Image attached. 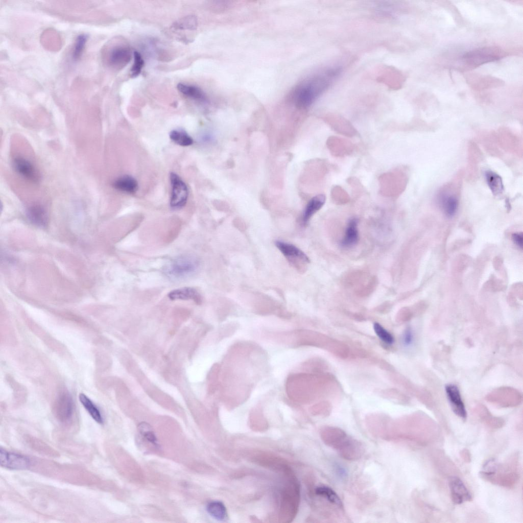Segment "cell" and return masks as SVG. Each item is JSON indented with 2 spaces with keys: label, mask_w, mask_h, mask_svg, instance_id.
<instances>
[{
  "label": "cell",
  "mask_w": 523,
  "mask_h": 523,
  "mask_svg": "<svg viewBox=\"0 0 523 523\" xmlns=\"http://www.w3.org/2000/svg\"><path fill=\"white\" fill-rule=\"evenodd\" d=\"M112 186L118 191L131 194L135 193L138 188L137 180L128 175L122 176L115 179Z\"/></svg>",
  "instance_id": "cell-15"
},
{
  "label": "cell",
  "mask_w": 523,
  "mask_h": 523,
  "mask_svg": "<svg viewBox=\"0 0 523 523\" xmlns=\"http://www.w3.org/2000/svg\"><path fill=\"white\" fill-rule=\"evenodd\" d=\"M138 429L140 434L148 441L152 443L153 444L157 445L156 437L149 424L145 422L141 423L138 425Z\"/></svg>",
  "instance_id": "cell-28"
},
{
  "label": "cell",
  "mask_w": 523,
  "mask_h": 523,
  "mask_svg": "<svg viewBox=\"0 0 523 523\" xmlns=\"http://www.w3.org/2000/svg\"><path fill=\"white\" fill-rule=\"evenodd\" d=\"M315 493L317 495L321 496L332 504L338 507H342V502L338 494L330 488L321 486L318 487L315 489Z\"/></svg>",
  "instance_id": "cell-23"
},
{
  "label": "cell",
  "mask_w": 523,
  "mask_h": 523,
  "mask_svg": "<svg viewBox=\"0 0 523 523\" xmlns=\"http://www.w3.org/2000/svg\"><path fill=\"white\" fill-rule=\"evenodd\" d=\"M448 483L453 503L461 504L471 501V495L461 479L453 477L449 479Z\"/></svg>",
  "instance_id": "cell-8"
},
{
  "label": "cell",
  "mask_w": 523,
  "mask_h": 523,
  "mask_svg": "<svg viewBox=\"0 0 523 523\" xmlns=\"http://www.w3.org/2000/svg\"><path fill=\"white\" fill-rule=\"evenodd\" d=\"M134 63L130 70L132 77H137L140 73L144 65V61L139 53L135 51L133 53Z\"/></svg>",
  "instance_id": "cell-27"
},
{
  "label": "cell",
  "mask_w": 523,
  "mask_h": 523,
  "mask_svg": "<svg viewBox=\"0 0 523 523\" xmlns=\"http://www.w3.org/2000/svg\"><path fill=\"white\" fill-rule=\"evenodd\" d=\"M79 400L85 409L87 410L91 417L98 423L102 424L103 422V417L98 408L93 403L91 400L84 394L80 393Z\"/></svg>",
  "instance_id": "cell-20"
},
{
  "label": "cell",
  "mask_w": 523,
  "mask_h": 523,
  "mask_svg": "<svg viewBox=\"0 0 523 523\" xmlns=\"http://www.w3.org/2000/svg\"><path fill=\"white\" fill-rule=\"evenodd\" d=\"M373 328L375 334L382 341L388 344H392L394 342V338L392 335L381 324L375 323L373 325Z\"/></svg>",
  "instance_id": "cell-26"
},
{
  "label": "cell",
  "mask_w": 523,
  "mask_h": 523,
  "mask_svg": "<svg viewBox=\"0 0 523 523\" xmlns=\"http://www.w3.org/2000/svg\"><path fill=\"white\" fill-rule=\"evenodd\" d=\"M177 89L181 93L195 101L201 103L207 101L204 92L196 86L180 83L177 85Z\"/></svg>",
  "instance_id": "cell-17"
},
{
  "label": "cell",
  "mask_w": 523,
  "mask_h": 523,
  "mask_svg": "<svg viewBox=\"0 0 523 523\" xmlns=\"http://www.w3.org/2000/svg\"><path fill=\"white\" fill-rule=\"evenodd\" d=\"M486 178L489 186L494 194H498L502 191V181L497 174L488 172L486 173Z\"/></svg>",
  "instance_id": "cell-25"
},
{
  "label": "cell",
  "mask_w": 523,
  "mask_h": 523,
  "mask_svg": "<svg viewBox=\"0 0 523 523\" xmlns=\"http://www.w3.org/2000/svg\"><path fill=\"white\" fill-rule=\"evenodd\" d=\"M197 27V20L194 16H185L177 21L173 25V27L177 30H193Z\"/></svg>",
  "instance_id": "cell-24"
},
{
  "label": "cell",
  "mask_w": 523,
  "mask_h": 523,
  "mask_svg": "<svg viewBox=\"0 0 523 523\" xmlns=\"http://www.w3.org/2000/svg\"><path fill=\"white\" fill-rule=\"evenodd\" d=\"M497 467V463L495 460L494 459L489 460L484 465L482 473L488 476L493 474L496 471Z\"/></svg>",
  "instance_id": "cell-30"
},
{
  "label": "cell",
  "mask_w": 523,
  "mask_h": 523,
  "mask_svg": "<svg viewBox=\"0 0 523 523\" xmlns=\"http://www.w3.org/2000/svg\"><path fill=\"white\" fill-rule=\"evenodd\" d=\"M171 185L170 205L174 209L183 207L188 196V189L185 183L177 174L172 172L170 175Z\"/></svg>",
  "instance_id": "cell-4"
},
{
  "label": "cell",
  "mask_w": 523,
  "mask_h": 523,
  "mask_svg": "<svg viewBox=\"0 0 523 523\" xmlns=\"http://www.w3.org/2000/svg\"><path fill=\"white\" fill-rule=\"evenodd\" d=\"M131 58L130 51L123 46H116L110 51L108 55L109 64L115 67L124 66Z\"/></svg>",
  "instance_id": "cell-12"
},
{
  "label": "cell",
  "mask_w": 523,
  "mask_h": 523,
  "mask_svg": "<svg viewBox=\"0 0 523 523\" xmlns=\"http://www.w3.org/2000/svg\"><path fill=\"white\" fill-rule=\"evenodd\" d=\"M172 300H193L197 303L201 301V297L197 291L193 288L184 287L172 290L168 295Z\"/></svg>",
  "instance_id": "cell-16"
},
{
  "label": "cell",
  "mask_w": 523,
  "mask_h": 523,
  "mask_svg": "<svg viewBox=\"0 0 523 523\" xmlns=\"http://www.w3.org/2000/svg\"><path fill=\"white\" fill-rule=\"evenodd\" d=\"M413 336L411 329L408 328L405 331L403 336V342L405 345L408 346L412 344Z\"/></svg>",
  "instance_id": "cell-31"
},
{
  "label": "cell",
  "mask_w": 523,
  "mask_h": 523,
  "mask_svg": "<svg viewBox=\"0 0 523 523\" xmlns=\"http://www.w3.org/2000/svg\"><path fill=\"white\" fill-rule=\"evenodd\" d=\"M325 197L318 195L312 198L306 205L303 215V222L306 224L310 218L324 205Z\"/></svg>",
  "instance_id": "cell-18"
},
{
  "label": "cell",
  "mask_w": 523,
  "mask_h": 523,
  "mask_svg": "<svg viewBox=\"0 0 523 523\" xmlns=\"http://www.w3.org/2000/svg\"><path fill=\"white\" fill-rule=\"evenodd\" d=\"M86 40L87 37L85 35H80L77 37L73 52V58L74 59H77L80 57L84 50Z\"/></svg>",
  "instance_id": "cell-29"
},
{
  "label": "cell",
  "mask_w": 523,
  "mask_h": 523,
  "mask_svg": "<svg viewBox=\"0 0 523 523\" xmlns=\"http://www.w3.org/2000/svg\"><path fill=\"white\" fill-rule=\"evenodd\" d=\"M199 266V262L196 257L184 254L172 260L166 267L165 272L170 277L181 279L194 274Z\"/></svg>",
  "instance_id": "cell-2"
},
{
  "label": "cell",
  "mask_w": 523,
  "mask_h": 523,
  "mask_svg": "<svg viewBox=\"0 0 523 523\" xmlns=\"http://www.w3.org/2000/svg\"><path fill=\"white\" fill-rule=\"evenodd\" d=\"M54 413L57 419L62 422H69L74 412V405L72 398L68 394L62 393L57 399L54 406Z\"/></svg>",
  "instance_id": "cell-7"
},
{
  "label": "cell",
  "mask_w": 523,
  "mask_h": 523,
  "mask_svg": "<svg viewBox=\"0 0 523 523\" xmlns=\"http://www.w3.org/2000/svg\"><path fill=\"white\" fill-rule=\"evenodd\" d=\"M27 216L30 221L36 225L44 227L47 224V212L40 205H33L28 207Z\"/></svg>",
  "instance_id": "cell-13"
},
{
  "label": "cell",
  "mask_w": 523,
  "mask_h": 523,
  "mask_svg": "<svg viewBox=\"0 0 523 523\" xmlns=\"http://www.w3.org/2000/svg\"><path fill=\"white\" fill-rule=\"evenodd\" d=\"M503 52L495 46L481 47L463 55L461 62L467 69H472L485 63L496 60L503 56Z\"/></svg>",
  "instance_id": "cell-3"
},
{
  "label": "cell",
  "mask_w": 523,
  "mask_h": 523,
  "mask_svg": "<svg viewBox=\"0 0 523 523\" xmlns=\"http://www.w3.org/2000/svg\"><path fill=\"white\" fill-rule=\"evenodd\" d=\"M208 513L214 518L224 520L227 517L226 508L223 503L220 501L210 502L206 507Z\"/></svg>",
  "instance_id": "cell-21"
},
{
  "label": "cell",
  "mask_w": 523,
  "mask_h": 523,
  "mask_svg": "<svg viewBox=\"0 0 523 523\" xmlns=\"http://www.w3.org/2000/svg\"><path fill=\"white\" fill-rule=\"evenodd\" d=\"M445 391L453 411L465 420L467 417L466 410L458 388L455 385L449 384L446 386Z\"/></svg>",
  "instance_id": "cell-9"
},
{
  "label": "cell",
  "mask_w": 523,
  "mask_h": 523,
  "mask_svg": "<svg viewBox=\"0 0 523 523\" xmlns=\"http://www.w3.org/2000/svg\"><path fill=\"white\" fill-rule=\"evenodd\" d=\"M343 66L327 67L306 79L293 90L292 97L295 104L301 108L311 106L340 77Z\"/></svg>",
  "instance_id": "cell-1"
},
{
  "label": "cell",
  "mask_w": 523,
  "mask_h": 523,
  "mask_svg": "<svg viewBox=\"0 0 523 523\" xmlns=\"http://www.w3.org/2000/svg\"><path fill=\"white\" fill-rule=\"evenodd\" d=\"M337 472L341 476V477L345 475V471L340 467L337 468Z\"/></svg>",
  "instance_id": "cell-33"
},
{
  "label": "cell",
  "mask_w": 523,
  "mask_h": 523,
  "mask_svg": "<svg viewBox=\"0 0 523 523\" xmlns=\"http://www.w3.org/2000/svg\"><path fill=\"white\" fill-rule=\"evenodd\" d=\"M15 171L20 176L33 182L39 181L40 176L33 164L22 157H15L13 161Z\"/></svg>",
  "instance_id": "cell-10"
},
{
  "label": "cell",
  "mask_w": 523,
  "mask_h": 523,
  "mask_svg": "<svg viewBox=\"0 0 523 523\" xmlns=\"http://www.w3.org/2000/svg\"><path fill=\"white\" fill-rule=\"evenodd\" d=\"M439 202L447 217H452L455 215L458 207V200L455 196L446 193L441 194Z\"/></svg>",
  "instance_id": "cell-19"
},
{
  "label": "cell",
  "mask_w": 523,
  "mask_h": 523,
  "mask_svg": "<svg viewBox=\"0 0 523 523\" xmlns=\"http://www.w3.org/2000/svg\"><path fill=\"white\" fill-rule=\"evenodd\" d=\"M0 463L2 467L11 470L26 469L30 465V460L26 456L0 449Z\"/></svg>",
  "instance_id": "cell-6"
},
{
  "label": "cell",
  "mask_w": 523,
  "mask_h": 523,
  "mask_svg": "<svg viewBox=\"0 0 523 523\" xmlns=\"http://www.w3.org/2000/svg\"><path fill=\"white\" fill-rule=\"evenodd\" d=\"M322 437L327 445L339 452L346 447L351 438L342 429L332 426L324 427L322 431Z\"/></svg>",
  "instance_id": "cell-5"
},
{
  "label": "cell",
  "mask_w": 523,
  "mask_h": 523,
  "mask_svg": "<svg viewBox=\"0 0 523 523\" xmlns=\"http://www.w3.org/2000/svg\"><path fill=\"white\" fill-rule=\"evenodd\" d=\"M170 139L175 144L182 147H187L193 144V139L189 134L183 130L175 129L170 132Z\"/></svg>",
  "instance_id": "cell-22"
},
{
  "label": "cell",
  "mask_w": 523,
  "mask_h": 523,
  "mask_svg": "<svg viewBox=\"0 0 523 523\" xmlns=\"http://www.w3.org/2000/svg\"><path fill=\"white\" fill-rule=\"evenodd\" d=\"M275 244L278 250L286 257L291 259H300L304 262H310V259L307 255L295 245L279 240L276 241Z\"/></svg>",
  "instance_id": "cell-11"
},
{
  "label": "cell",
  "mask_w": 523,
  "mask_h": 523,
  "mask_svg": "<svg viewBox=\"0 0 523 523\" xmlns=\"http://www.w3.org/2000/svg\"><path fill=\"white\" fill-rule=\"evenodd\" d=\"M358 222L355 218L349 221L345 235L341 242L342 247L350 248L357 244L359 239Z\"/></svg>",
  "instance_id": "cell-14"
},
{
  "label": "cell",
  "mask_w": 523,
  "mask_h": 523,
  "mask_svg": "<svg viewBox=\"0 0 523 523\" xmlns=\"http://www.w3.org/2000/svg\"><path fill=\"white\" fill-rule=\"evenodd\" d=\"M512 240L514 243L521 248L522 247V233H514L512 235Z\"/></svg>",
  "instance_id": "cell-32"
}]
</instances>
